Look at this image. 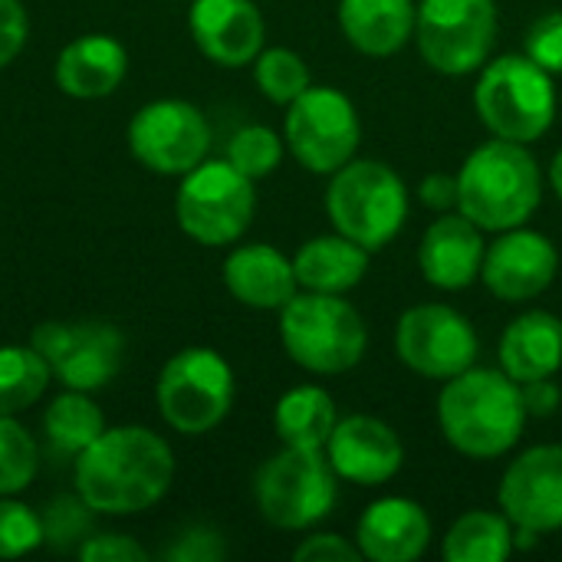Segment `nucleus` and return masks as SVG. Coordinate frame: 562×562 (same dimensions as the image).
I'll list each match as a JSON object with an SVG mask.
<instances>
[{"instance_id":"38","label":"nucleus","mask_w":562,"mask_h":562,"mask_svg":"<svg viewBox=\"0 0 562 562\" xmlns=\"http://www.w3.org/2000/svg\"><path fill=\"white\" fill-rule=\"evenodd\" d=\"M524 392V405L530 412V418H550L562 405V389L553 379H533L520 385Z\"/></svg>"},{"instance_id":"17","label":"nucleus","mask_w":562,"mask_h":562,"mask_svg":"<svg viewBox=\"0 0 562 562\" xmlns=\"http://www.w3.org/2000/svg\"><path fill=\"white\" fill-rule=\"evenodd\" d=\"M326 458L339 474V481L359 487H379L402 471L405 445L389 422L372 415H349L336 422L326 441Z\"/></svg>"},{"instance_id":"9","label":"nucleus","mask_w":562,"mask_h":562,"mask_svg":"<svg viewBox=\"0 0 562 562\" xmlns=\"http://www.w3.org/2000/svg\"><path fill=\"white\" fill-rule=\"evenodd\" d=\"M283 142L306 171L333 175L349 165L362 145L359 109L336 86H310L286 105Z\"/></svg>"},{"instance_id":"16","label":"nucleus","mask_w":562,"mask_h":562,"mask_svg":"<svg viewBox=\"0 0 562 562\" xmlns=\"http://www.w3.org/2000/svg\"><path fill=\"white\" fill-rule=\"evenodd\" d=\"M557 270H560L557 244L547 234L530 231L524 224V227L501 231L497 240L487 244L481 280L497 300L527 303L550 290V283L557 280Z\"/></svg>"},{"instance_id":"31","label":"nucleus","mask_w":562,"mask_h":562,"mask_svg":"<svg viewBox=\"0 0 562 562\" xmlns=\"http://www.w3.org/2000/svg\"><path fill=\"white\" fill-rule=\"evenodd\" d=\"M36 441L13 415H0V497H10L36 477Z\"/></svg>"},{"instance_id":"39","label":"nucleus","mask_w":562,"mask_h":562,"mask_svg":"<svg viewBox=\"0 0 562 562\" xmlns=\"http://www.w3.org/2000/svg\"><path fill=\"white\" fill-rule=\"evenodd\" d=\"M418 201L431 211H451L458 207V175H445L435 171L422 181L418 188Z\"/></svg>"},{"instance_id":"21","label":"nucleus","mask_w":562,"mask_h":562,"mask_svg":"<svg viewBox=\"0 0 562 562\" xmlns=\"http://www.w3.org/2000/svg\"><path fill=\"white\" fill-rule=\"evenodd\" d=\"M224 286L250 310H283L300 283L293 260L270 244H244L224 260Z\"/></svg>"},{"instance_id":"5","label":"nucleus","mask_w":562,"mask_h":562,"mask_svg":"<svg viewBox=\"0 0 562 562\" xmlns=\"http://www.w3.org/2000/svg\"><path fill=\"white\" fill-rule=\"evenodd\" d=\"M474 112L494 138L530 145L543 138L557 119L553 72H547L527 53L497 56L481 66Z\"/></svg>"},{"instance_id":"23","label":"nucleus","mask_w":562,"mask_h":562,"mask_svg":"<svg viewBox=\"0 0 562 562\" xmlns=\"http://www.w3.org/2000/svg\"><path fill=\"white\" fill-rule=\"evenodd\" d=\"M128 72V49L105 33L72 40L56 59V82L72 99H102Z\"/></svg>"},{"instance_id":"7","label":"nucleus","mask_w":562,"mask_h":562,"mask_svg":"<svg viewBox=\"0 0 562 562\" xmlns=\"http://www.w3.org/2000/svg\"><path fill=\"white\" fill-rule=\"evenodd\" d=\"M339 474L326 451L283 445L254 481L260 517L277 530H310L326 520L339 497Z\"/></svg>"},{"instance_id":"11","label":"nucleus","mask_w":562,"mask_h":562,"mask_svg":"<svg viewBox=\"0 0 562 562\" xmlns=\"http://www.w3.org/2000/svg\"><path fill=\"white\" fill-rule=\"evenodd\" d=\"M497 40L494 0H422L415 43L422 59L441 76L477 72Z\"/></svg>"},{"instance_id":"13","label":"nucleus","mask_w":562,"mask_h":562,"mask_svg":"<svg viewBox=\"0 0 562 562\" xmlns=\"http://www.w3.org/2000/svg\"><path fill=\"white\" fill-rule=\"evenodd\" d=\"M128 148L158 175H188L207 158L211 125L198 105L184 99H158L132 115Z\"/></svg>"},{"instance_id":"36","label":"nucleus","mask_w":562,"mask_h":562,"mask_svg":"<svg viewBox=\"0 0 562 562\" xmlns=\"http://www.w3.org/2000/svg\"><path fill=\"white\" fill-rule=\"evenodd\" d=\"M30 33V20L20 0H0V69L10 66Z\"/></svg>"},{"instance_id":"34","label":"nucleus","mask_w":562,"mask_h":562,"mask_svg":"<svg viewBox=\"0 0 562 562\" xmlns=\"http://www.w3.org/2000/svg\"><path fill=\"white\" fill-rule=\"evenodd\" d=\"M524 53L540 63L547 72H562V10H550L543 13L524 40Z\"/></svg>"},{"instance_id":"37","label":"nucleus","mask_w":562,"mask_h":562,"mask_svg":"<svg viewBox=\"0 0 562 562\" xmlns=\"http://www.w3.org/2000/svg\"><path fill=\"white\" fill-rule=\"evenodd\" d=\"M79 560L86 562H142L148 560V553L122 537V533H102V537H89L82 547H79Z\"/></svg>"},{"instance_id":"18","label":"nucleus","mask_w":562,"mask_h":562,"mask_svg":"<svg viewBox=\"0 0 562 562\" xmlns=\"http://www.w3.org/2000/svg\"><path fill=\"white\" fill-rule=\"evenodd\" d=\"M198 49L227 69L247 66L263 49V13L254 0H194L188 13Z\"/></svg>"},{"instance_id":"24","label":"nucleus","mask_w":562,"mask_h":562,"mask_svg":"<svg viewBox=\"0 0 562 562\" xmlns=\"http://www.w3.org/2000/svg\"><path fill=\"white\" fill-rule=\"evenodd\" d=\"M412 0H339V30L366 56H395L415 36Z\"/></svg>"},{"instance_id":"35","label":"nucleus","mask_w":562,"mask_h":562,"mask_svg":"<svg viewBox=\"0 0 562 562\" xmlns=\"http://www.w3.org/2000/svg\"><path fill=\"white\" fill-rule=\"evenodd\" d=\"M296 562H359L362 553L352 540H346L342 533H313L306 537L296 550Z\"/></svg>"},{"instance_id":"8","label":"nucleus","mask_w":562,"mask_h":562,"mask_svg":"<svg viewBox=\"0 0 562 562\" xmlns=\"http://www.w3.org/2000/svg\"><path fill=\"white\" fill-rule=\"evenodd\" d=\"M254 178L224 161H201L181 175L175 214L181 231L204 247H227L240 240L254 221Z\"/></svg>"},{"instance_id":"19","label":"nucleus","mask_w":562,"mask_h":562,"mask_svg":"<svg viewBox=\"0 0 562 562\" xmlns=\"http://www.w3.org/2000/svg\"><path fill=\"white\" fill-rule=\"evenodd\" d=\"M428 510L412 497H379L356 527V547L369 562H415L431 547Z\"/></svg>"},{"instance_id":"28","label":"nucleus","mask_w":562,"mask_h":562,"mask_svg":"<svg viewBox=\"0 0 562 562\" xmlns=\"http://www.w3.org/2000/svg\"><path fill=\"white\" fill-rule=\"evenodd\" d=\"M43 431H46V441H49L56 451L82 454V451L105 431V418H102L99 405H95L86 392L69 389L66 395H59V398L46 408V415H43Z\"/></svg>"},{"instance_id":"3","label":"nucleus","mask_w":562,"mask_h":562,"mask_svg":"<svg viewBox=\"0 0 562 562\" xmlns=\"http://www.w3.org/2000/svg\"><path fill=\"white\" fill-rule=\"evenodd\" d=\"M543 201V175L527 145L491 138L458 171V211L484 234L524 227Z\"/></svg>"},{"instance_id":"12","label":"nucleus","mask_w":562,"mask_h":562,"mask_svg":"<svg viewBox=\"0 0 562 562\" xmlns=\"http://www.w3.org/2000/svg\"><path fill=\"white\" fill-rule=\"evenodd\" d=\"M477 346L471 319L445 303H418L395 323L398 362L431 382H448L471 369Z\"/></svg>"},{"instance_id":"15","label":"nucleus","mask_w":562,"mask_h":562,"mask_svg":"<svg viewBox=\"0 0 562 562\" xmlns=\"http://www.w3.org/2000/svg\"><path fill=\"white\" fill-rule=\"evenodd\" d=\"M497 507L514 527L562 530V445H537L517 454L501 477Z\"/></svg>"},{"instance_id":"27","label":"nucleus","mask_w":562,"mask_h":562,"mask_svg":"<svg viewBox=\"0 0 562 562\" xmlns=\"http://www.w3.org/2000/svg\"><path fill=\"white\" fill-rule=\"evenodd\" d=\"M510 553L514 524L501 510H468L441 540V557L448 562H504Z\"/></svg>"},{"instance_id":"25","label":"nucleus","mask_w":562,"mask_h":562,"mask_svg":"<svg viewBox=\"0 0 562 562\" xmlns=\"http://www.w3.org/2000/svg\"><path fill=\"white\" fill-rule=\"evenodd\" d=\"M369 257L372 254L366 247H359L356 240H349L339 231L310 237L293 257L296 283L303 290H313V293H339V296H346L349 290H356L366 280Z\"/></svg>"},{"instance_id":"22","label":"nucleus","mask_w":562,"mask_h":562,"mask_svg":"<svg viewBox=\"0 0 562 562\" xmlns=\"http://www.w3.org/2000/svg\"><path fill=\"white\" fill-rule=\"evenodd\" d=\"M501 369L514 382L553 379L562 369V319L550 310H527L507 323L497 346Z\"/></svg>"},{"instance_id":"2","label":"nucleus","mask_w":562,"mask_h":562,"mask_svg":"<svg viewBox=\"0 0 562 562\" xmlns=\"http://www.w3.org/2000/svg\"><path fill=\"white\" fill-rule=\"evenodd\" d=\"M527 405L520 382L504 369H464L448 379L438 395V425L445 441L471 461H497L527 428Z\"/></svg>"},{"instance_id":"20","label":"nucleus","mask_w":562,"mask_h":562,"mask_svg":"<svg viewBox=\"0 0 562 562\" xmlns=\"http://www.w3.org/2000/svg\"><path fill=\"white\" fill-rule=\"evenodd\" d=\"M484 231L458 214H441L428 224L418 244V270L435 290H468L481 280L484 267Z\"/></svg>"},{"instance_id":"29","label":"nucleus","mask_w":562,"mask_h":562,"mask_svg":"<svg viewBox=\"0 0 562 562\" xmlns=\"http://www.w3.org/2000/svg\"><path fill=\"white\" fill-rule=\"evenodd\" d=\"M49 362L33 346H0V415L36 405L49 385Z\"/></svg>"},{"instance_id":"41","label":"nucleus","mask_w":562,"mask_h":562,"mask_svg":"<svg viewBox=\"0 0 562 562\" xmlns=\"http://www.w3.org/2000/svg\"><path fill=\"white\" fill-rule=\"evenodd\" d=\"M550 184H553L557 198L562 201V151H557L553 161H550Z\"/></svg>"},{"instance_id":"1","label":"nucleus","mask_w":562,"mask_h":562,"mask_svg":"<svg viewBox=\"0 0 562 562\" xmlns=\"http://www.w3.org/2000/svg\"><path fill=\"white\" fill-rule=\"evenodd\" d=\"M175 477L168 441L142 425L105 428L76 458L79 501L95 514H142L155 507Z\"/></svg>"},{"instance_id":"40","label":"nucleus","mask_w":562,"mask_h":562,"mask_svg":"<svg viewBox=\"0 0 562 562\" xmlns=\"http://www.w3.org/2000/svg\"><path fill=\"white\" fill-rule=\"evenodd\" d=\"M221 557H224V547H221L217 533H211V530H194V533H188V537L171 550V560L204 562L221 560Z\"/></svg>"},{"instance_id":"32","label":"nucleus","mask_w":562,"mask_h":562,"mask_svg":"<svg viewBox=\"0 0 562 562\" xmlns=\"http://www.w3.org/2000/svg\"><path fill=\"white\" fill-rule=\"evenodd\" d=\"M283 138L267 128V125H244L240 132H234V138L227 142V161L244 171L247 178H267L280 168L283 161Z\"/></svg>"},{"instance_id":"10","label":"nucleus","mask_w":562,"mask_h":562,"mask_svg":"<svg viewBox=\"0 0 562 562\" xmlns=\"http://www.w3.org/2000/svg\"><path fill=\"white\" fill-rule=\"evenodd\" d=\"M234 405V369L214 349L191 346L171 356L158 379L161 418L181 435L214 431Z\"/></svg>"},{"instance_id":"26","label":"nucleus","mask_w":562,"mask_h":562,"mask_svg":"<svg viewBox=\"0 0 562 562\" xmlns=\"http://www.w3.org/2000/svg\"><path fill=\"white\" fill-rule=\"evenodd\" d=\"M336 422H339L336 402L319 385H296L273 408V428H277L280 441L290 448L326 451V441H329Z\"/></svg>"},{"instance_id":"6","label":"nucleus","mask_w":562,"mask_h":562,"mask_svg":"<svg viewBox=\"0 0 562 562\" xmlns=\"http://www.w3.org/2000/svg\"><path fill=\"white\" fill-rule=\"evenodd\" d=\"M326 214L339 234L369 254L389 247L408 221V188L398 171L375 158H352L329 175Z\"/></svg>"},{"instance_id":"4","label":"nucleus","mask_w":562,"mask_h":562,"mask_svg":"<svg viewBox=\"0 0 562 562\" xmlns=\"http://www.w3.org/2000/svg\"><path fill=\"white\" fill-rule=\"evenodd\" d=\"M280 342L286 356L313 375H342L369 349L362 313L339 293H296L280 310Z\"/></svg>"},{"instance_id":"30","label":"nucleus","mask_w":562,"mask_h":562,"mask_svg":"<svg viewBox=\"0 0 562 562\" xmlns=\"http://www.w3.org/2000/svg\"><path fill=\"white\" fill-rule=\"evenodd\" d=\"M254 79H257V89L277 105H290L313 86L306 59L286 46L260 49V56L254 59Z\"/></svg>"},{"instance_id":"14","label":"nucleus","mask_w":562,"mask_h":562,"mask_svg":"<svg viewBox=\"0 0 562 562\" xmlns=\"http://www.w3.org/2000/svg\"><path fill=\"white\" fill-rule=\"evenodd\" d=\"M122 333L105 323H43L33 333V349L76 392L109 385L122 366Z\"/></svg>"},{"instance_id":"33","label":"nucleus","mask_w":562,"mask_h":562,"mask_svg":"<svg viewBox=\"0 0 562 562\" xmlns=\"http://www.w3.org/2000/svg\"><path fill=\"white\" fill-rule=\"evenodd\" d=\"M43 540H46V527L30 507L16 501H0V560L26 557Z\"/></svg>"}]
</instances>
